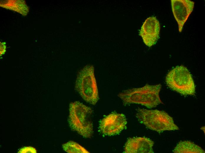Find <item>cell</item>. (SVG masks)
Masks as SVG:
<instances>
[{"label":"cell","mask_w":205,"mask_h":153,"mask_svg":"<svg viewBox=\"0 0 205 153\" xmlns=\"http://www.w3.org/2000/svg\"><path fill=\"white\" fill-rule=\"evenodd\" d=\"M161 88L160 84L154 85L146 84L141 87L123 90L118 96L125 106L136 104L151 109L162 102L159 97Z\"/></svg>","instance_id":"6da1fadb"},{"label":"cell","mask_w":205,"mask_h":153,"mask_svg":"<svg viewBox=\"0 0 205 153\" xmlns=\"http://www.w3.org/2000/svg\"><path fill=\"white\" fill-rule=\"evenodd\" d=\"M69 109L68 121L71 129L83 137H91L93 132L92 109L75 101L70 103Z\"/></svg>","instance_id":"7a4b0ae2"},{"label":"cell","mask_w":205,"mask_h":153,"mask_svg":"<svg viewBox=\"0 0 205 153\" xmlns=\"http://www.w3.org/2000/svg\"><path fill=\"white\" fill-rule=\"evenodd\" d=\"M136 117L146 127L159 133L179 129L173 118L164 111L138 108Z\"/></svg>","instance_id":"3957f363"},{"label":"cell","mask_w":205,"mask_h":153,"mask_svg":"<svg viewBox=\"0 0 205 153\" xmlns=\"http://www.w3.org/2000/svg\"><path fill=\"white\" fill-rule=\"evenodd\" d=\"M75 87L85 101L93 105L96 104L99 97L93 66L87 65L80 71Z\"/></svg>","instance_id":"277c9868"},{"label":"cell","mask_w":205,"mask_h":153,"mask_svg":"<svg viewBox=\"0 0 205 153\" xmlns=\"http://www.w3.org/2000/svg\"><path fill=\"white\" fill-rule=\"evenodd\" d=\"M165 81L169 88L182 95H195V87L192 75L184 66H177L170 70Z\"/></svg>","instance_id":"5b68a950"},{"label":"cell","mask_w":205,"mask_h":153,"mask_svg":"<svg viewBox=\"0 0 205 153\" xmlns=\"http://www.w3.org/2000/svg\"><path fill=\"white\" fill-rule=\"evenodd\" d=\"M127 120L123 114L112 113L100 122L99 129L104 134L108 136L116 135L126 128Z\"/></svg>","instance_id":"8992f818"},{"label":"cell","mask_w":205,"mask_h":153,"mask_svg":"<svg viewBox=\"0 0 205 153\" xmlns=\"http://www.w3.org/2000/svg\"><path fill=\"white\" fill-rule=\"evenodd\" d=\"M160 26L155 17L150 16L145 21L141 27L139 35L144 43L151 47L154 45L159 38Z\"/></svg>","instance_id":"52a82bcc"},{"label":"cell","mask_w":205,"mask_h":153,"mask_svg":"<svg viewBox=\"0 0 205 153\" xmlns=\"http://www.w3.org/2000/svg\"><path fill=\"white\" fill-rule=\"evenodd\" d=\"M171 1L172 11L178 24L179 31L180 33L193 11L194 3L189 0H171Z\"/></svg>","instance_id":"ba28073f"},{"label":"cell","mask_w":205,"mask_h":153,"mask_svg":"<svg viewBox=\"0 0 205 153\" xmlns=\"http://www.w3.org/2000/svg\"><path fill=\"white\" fill-rule=\"evenodd\" d=\"M154 142L145 137L129 138L125 144L124 153H153Z\"/></svg>","instance_id":"9c48e42d"},{"label":"cell","mask_w":205,"mask_h":153,"mask_svg":"<svg viewBox=\"0 0 205 153\" xmlns=\"http://www.w3.org/2000/svg\"><path fill=\"white\" fill-rule=\"evenodd\" d=\"M0 7L17 12L23 16L28 13L29 9L24 0H0Z\"/></svg>","instance_id":"30bf717a"},{"label":"cell","mask_w":205,"mask_h":153,"mask_svg":"<svg viewBox=\"0 0 205 153\" xmlns=\"http://www.w3.org/2000/svg\"><path fill=\"white\" fill-rule=\"evenodd\" d=\"M175 153H204V151L200 146L188 141L179 142L174 148Z\"/></svg>","instance_id":"8fae6325"},{"label":"cell","mask_w":205,"mask_h":153,"mask_svg":"<svg viewBox=\"0 0 205 153\" xmlns=\"http://www.w3.org/2000/svg\"><path fill=\"white\" fill-rule=\"evenodd\" d=\"M63 149L69 153H90L84 148L76 142L70 141L62 145Z\"/></svg>","instance_id":"7c38bea8"},{"label":"cell","mask_w":205,"mask_h":153,"mask_svg":"<svg viewBox=\"0 0 205 153\" xmlns=\"http://www.w3.org/2000/svg\"><path fill=\"white\" fill-rule=\"evenodd\" d=\"M36 149L32 147H24L21 149L18 153H36Z\"/></svg>","instance_id":"4fadbf2b"},{"label":"cell","mask_w":205,"mask_h":153,"mask_svg":"<svg viewBox=\"0 0 205 153\" xmlns=\"http://www.w3.org/2000/svg\"><path fill=\"white\" fill-rule=\"evenodd\" d=\"M6 46L5 42H0V56L4 55L6 51Z\"/></svg>","instance_id":"5bb4252c"}]
</instances>
